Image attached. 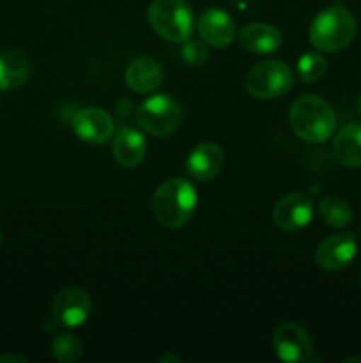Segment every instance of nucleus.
Segmentation results:
<instances>
[{
    "mask_svg": "<svg viewBox=\"0 0 361 363\" xmlns=\"http://www.w3.org/2000/svg\"><path fill=\"white\" fill-rule=\"evenodd\" d=\"M289 123L301 140L308 144H321L335 133L336 113L322 98L304 94L290 106Z\"/></svg>",
    "mask_w": 361,
    "mask_h": 363,
    "instance_id": "nucleus-1",
    "label": "nucleus"
},
{
    "mask_svg": "<svg viewBox=\"0 0 361 363\" xmlns=\"http://www.w3.org/2000/svg\"><path fill=\"white\" fill-rule=\"evenodd\" d=\"M197 208L193 184L180 177H170L156 188L152 195V213L163 227L179 229L190 222Z\"/></svg>",
    "mask_w": 361,
    "mask_h": 363,
    "instance_id": "nucleus-2",
    "label": "nucleus"
},
{
    "mask_svg": "<svg viewBox=\"0 0 361 363\" xmlns=\"http://www.w3.org/2000/svg\"><path fill=\"white\" fill-rule=\"evenodd\" d=\"M308 35L311 45L321 52H340L356 35V20L345 7L329 6L314 18Z\"/></svg>",
    "mask_w": 361,
    "mask_h": 363,
    "instance_id": "nucleus-3",
    "label": "nucleus"
},
{
    "mask_svg": "<svg viewBox=\"0 0 361 363\" xmlns=\"http://www.w3.org/2000/svg\"><path fill=\"white\" fill-rule=\"evenodd\" d=\"M147 21L159 38L172 43L188 41L193 32V14L184 0H152Z\"/></svg>",
    "mask_w": 361,
    "mask_h": 363,
    "instance_id": "nucleus-4",
    "label": "nucleus"
},
{
    "mask_svg": "<svg viewBox=\"0 0 361 363\" xmlns=\"http://www.w3.org/2000/svg\"><path fill=\"white\" fill-rule=\"evenodd\" d=\"M183 108L173 98L156 94L140 103L137 110L138 126L152 137H166L179 128Z\"/></svg>",
    "mask_w": 361,
    "mask_h": 363,
    "instance_id": "nucleus-5",
    "label": "nucleus"
},
{
    "mask_svg": "<svg viewBox=\"0 0 361 363\" xmlns=\"http://www.w3.org/2000/svg\"><path fill=\"white\" fill-rule=\"evenodd\" d=\"M248 94L257 99H273L283 96L294 85L292 69L282 60H264L248 71Z\"/></svg>",
    "mask_w": 361,
    "mask_h": 363,
    "instance_id": "nucleus-6",
    "label": "nucleus"
},
{
    "mask_svg": "<svg viewBox=\"0 0 361 363\" xmlns=\"http://www.w3.org/2000/svg\"><path fill=\"white\" fill-rule=\"evenodd\" d=\"M273 350L282 362L303 363L314 360V340L303 326L283 323L275 330Z\"/></svg>",
    "mask_w": 361,
    "mask_h": 363,
    "instance_id": "nucleus-7",
    "label": "nucleus"
},
{
    "mask_svg": "<svg viewBox=\"0 0 361 363\" xmlns=\"http://www.w3.org/2000/svg\"><path fill=\"white\" fill-rule=\"evenodd\" d=\"M92 312V300L81 287H64L52 305V318L57 326L78 328L88 319Z\"/></svg>",
    "mask_w": 361,
    "mask_h": 363,
    "instance_id": "nucleus-8",
    "label": "nucleus"
},
{
    "mask_svg": "<svg viewBox=\"0 0 361 363\" xmlns=\"http://www.w3.org/2000/svg\"><path fill=\"white\" fill-rule=\"evenodd\" d=\"M314 216V202L301 191H292L280 199L273 209V222L285 233L304 229Z\"/></svg>",
    "mask_w": 361,
    "mask_h": 363,
    "instance_id": "nucleus-9",
    "label": "nucleus"
},
{
    "mask_svg": "<svg viewBox=\"0 0 361 363\" xmlns=\"http://www.w3.org/2000/svg\"><path fill=\"white\" fill-rule=\"evenodd\" d=\"M357 252L356 236L350 233L335 234L322 241L315 250V262L326 272H338L354 261Z\"/></svg>",
    "mask_w": 361,
    "mask_h": 363,
    "instance_id": "nucleus-10",
    "label": "nucleus"
},
{
    "mask_svg": "<svg viewBox=\"0 0 361 363\" xmlns=\"http://www.w3.org/2000/svg\"><path fill=\"white\" fill-rule=\"evenodd\" d=\"M74 133L88 144H105L113 135V119L108 112L96 106L78 110L71 121Z\"/></svg>",
    "mask_w": 361,
    "mask_h": 363,
    "instance_id": "nucleus-11",
    "label": "nucleus"
},
{
    "mask_svg": "<svg viewBox=\"0 0 361 363\" xmlns=\"http://www.w3.org/2000/svg\"><path fill=\"white\" fill-rule=\"evenodd\" d=\"M197 28L200 38L214 48H225L236 39V23L229 13L218 7L204 11L198 18Z\"/></svg>",
    "mask_w": 361,
    "mask_h": 363,
    "instance_id": "nucleus-12",
    "label": "nucleus"
},
{
    "mask_svg": "<svg viewBox=\"0 0 361 363\" xmlns=\"http://www.w3.org/2000/svg\"><path fill=\"white\" fill-rule=\"evenodd\" d=\"M225 152L214 142H202L190 152L186 162L188 174L197 181L214 179L223 169Z\"/></svg>",
    "mask_w": 361,
    "mask_h": 363,
    "instance_id": "nucleus-13",
    "label": "nucleus"
},
{
    "mask_svg": "<svg viewBox=\"0 0 361 363\" xmlns=\"http://www.w3.org/2000/svg\"><path fill=\"white\" fill-rule=\"evenodd\" d=\"M112 152L120 167L133 169L144 162L145 152H147V142H145L144 135L134 128H122L113 137Z\"/></svg>",
    "mask_w": 361,
    "mask_h": 363,
    "instance_id": "nucleus-14",
    "label": "nucleus"
},
{
    "mask_svg": "<svg viewBox=\"0 0 361 363\" xmlns=\"http://www.w3.org/2000/svg\"><path fill=\"white\" fill-rule=\"evenodd\" d=\"M239 43L246 52L268 55L282 46L283 35L278 28L269 23H250L239 32Z\"/></svg>",
    "mask_w": 361,
    "mask_h": 363,
    "instance_id": "nucleus-15",
    "label": "nucleus"
},
{
    "mask_svg": "<svg viewBox=\"0 0 361 363\" xmlns=\"http://www.w3.org/2000/svg\"><path fill=\"white\" fill-rule=\"evenodd\" d=\"M163 82V69L158 60L142 57L133 60L126 69V84L138 94H149L156 91Z\"/></svg>",
    "mask_w": 361,
    "mask_h": 363,
    "instance_id": "nucleus-16",
    "label": "nucleus"
},
{
    "mask_svg": "<svg viewBox=\"0 0 361 363\" xmlns=\"http://www.w3.org/2000/svg\"><path fill=\"white\" fill-rule=\"evenodd\" d=\"M333 152L336 160L347 169L361 167V124L350 123L336 133L333 140Z\"/></svg>",
    "mask_w": 361,
    "mask_h": 363,
    "instance_id": "nucleus-17",
    "label": "nucleus"
},
{
    "mask_svg": "<svg viewBox=\"0 0 361 363\" xmlns=\"http://www.w3.org/2000/svg\"><path fill=\"white\" fill-rule=\"evenodd\" d=\"M30 62L18 50L0 52V91H11L27 82Z\"/></svg>",
    "mask_w": 361,
    "mask_h": 363,
    "instance_id": "nucleus-18",
    "label": "nucleus"
},
{
    "mask_svg": "<svg viewBox=\"0 0 361 363\" xmlns=\"http://www.w3.org/2000/svg\"><path fill=\"white\" fill-rule=\"evenodd\" d=\"M319 216L322 222L333 229H343L353 222V209L343 199L340 197H324L319 202Z\"/></svg>",
    "mask_w": 361,
    "mask_h": 363,
    "instance_id": "nucleus-19",
    "label": "nucleus"
},
{
    "mask_svg": "<svg viewBox=\"0 0 361 363\" xmlns=\"http://www.w3.org/2000/svg\"><path fill=\"white\" fill-rule=\"evenodd\" d=\"M50 351H52L55 360L62 363H73L80 360L81 354H84V344L73 333H59V335L52 339Z\"/></svg>",
    "mask_w": 361,
    "mask_h": 363,
    "instance_id": "nucleus-20",
    "label": "nucleus"
},
{
    "mask_svg": "<svg viewBox=\"0 0 361 363\" xmlns=\"http://www.w3.org/2000/svg\"><path fill=\"white\" fill-rule=\"evenodd\" d=\"M328 64L321 53L308 52L297 62V74L303 82H317L326 74Z\"/></svg>",
    "mask_w": 361,
    "mask_h": 363,
    "instance_id": "nucleus-21",
    "label": "nucleus"
},
{
    "mask_svg": "<svg viewBox=\"0 0 361 363\" xmlns=\"http://www.w3.org/2000/svg\"><path fill=\"white\" fill-rule=\"evenodd\" d=\"M183 59L186 60L190 66L200 67L204 66L205 60H207V50L205 46L202 45L200 41H184V48H183Z\"/></svg>",
    "mask_w": 361,
    "mask_h": 363,
    "instance_id": "nucleus-22",
    "label": "nucleus"
},
{
    "mask_svg": "<svg viewBox=\"0 0 361 363\" xmlns=\"http://www.w3.org/2000/svg\"><path fill=\"white\" fill-rule=\"evenodd\" d=\"M7 363V362H14V363H27V358L25 357H18V354H2L0 357V363Z\"/></svg>",
    "mask_w": 361,
    "mask_h": 363,
    "instance_id": "nucleus-23",
    "label": "nucleus"
},
{
    "mask_svg": "<svg viewBox=\"0 0 361 363\" xmlns=\"http://www.w3.org/2000/svg\"><path fill=\"white\" fill-rule=\"evenodd\" d=\"M161 362H176V363H180V362H183V358L176 357V354H166V357L161 358Z\"/></svg>",
    "mask_w": 361,
    "mask_h": 363,
    "instance_id": "nucleus-24",
    "label": "nucleus"
},
{
    "mask_svg": "<svg viewBox=\"0 0 361 363\" xmlns=\"http://www.w3.org/2000/svg\"><path fill=\"white\" fill-rule=\"evenodd\" d=\"M356 108H357V113L361 116V94L357 96V101H356Z\"/></svg>",
    "mask_w": 361,
    "mask_h": 363,
    "instance_id": "nucleus-25",
    "label": "nucleus"
},
{
    "mask_svg": "<svg viewBox=\"0 0 361 363\" xmlns=\"http://www.w3.org/2000/svg\"><path fill=\"white\" fill-rule=\"evenodd\" d=\"M353 362H361V357H353V358H347L345 363H353Z\"/></svg>",
    "mask_w": 361,
    "mask_h": 363,
    "instance_id": "nucleus-26",
    "label": "nucleus"
},
{
    "mask_svg": "<svg viewBox=\"0 0 361 363\" xmlns=\"http://www.w3.org/2000/svg\"><path fill=\"white\" fill-rule=\"evenodd\" d=\"M0 243H2V234H0Z\"/></svg>",
    "mask_w": 361,
    "mask_h": 363,
    "instance_id": "nucleus-27",
    "label": "nucleus"
}]
</instances>
